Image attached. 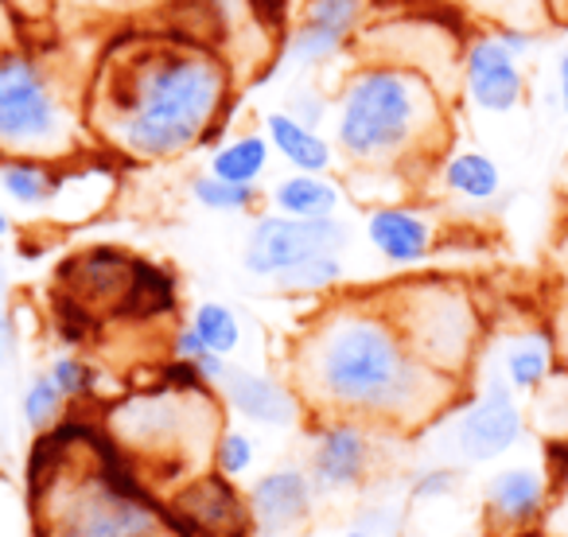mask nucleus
<instances>
[{
    "instance_id": "f257e3e1",
    "label": "nucleus",
    "mask_w": 568,
    "mask_h": 537,
    "mask_svg": "<svg viewBox=\"0 0 568 537\" xmlns=\"http://www.w3.org/2000/svg\"><path fill=\"white\" fill-rule=\"evenodd\" d=\"M316 417H355L413 433L459 397V382L433 371L382 301L327 304L301 332L288 378Z\"/></svg>"
},
{
    "instance_id": "f03ea898",
    "label": "nucleus",
    "mask_w": 568,
    "mask_h": 537,
    "mask_svg": "<svg viewBox=\"0 0 568 537\" xmlns=\"http://www.w3.org/2000/svg\"><path fill=\"white\" fill-rule=\"evenodd\" d=\"M94 133L133 160H172L214 141L226 105V67L203 43L136 40L94 87Z\"/></svg>"
},
{
    "instance_id": "7ed1b4c3",
    "label": "nucleus",
    "mask_w": 568,
    "mask_h": 537,
    "mask_svg": "<svg viewBox=\"0 0 568 537\" xmlns=\"http://www.w3.org/2000/svg\"><path fill=\"white\" fill-rule=\"evenodd\" d=\"M335 149L363 168L409 160L440 129V98L413 67L371 63L343 79L335 94Z\"/></svg>"
},
{
    "instance_id": "20e7f679",
    "label": "nucleus",
    "mask_w": 568,
    "mask_h": 537,
    "mask_svg": "<svg viewBox=\"0 0 568 537\" xmlns=\"http://www.w3.org/2000/svg\"><path fill=\"white\" fill-rule=\"evenodd\" d=\"M74 144V105L59 74L32 51L0 43V156L67 160Z\"/></svg>"
},
{
    "instance_id": "39448f33",
    "label": "nucleus",
    "mask_w": 568,
    "mask_h": 537,
    "mask_svg": "<svg viewBox=\"0 0 568 537\" xmlns=\"http://www.w3.org/2000/svg\"><path fill=\"white\" fill-rule=\"evenodd\" d=\"M382 304L397 320L409 347L433 371L464 382L483 340L479 308L464 288L448 285V281H413V285L394 288L389 301Z\"/></svg>"
},
{
    "instance_id": "423d86ee",
    "label": "nucleus",
    "mask_w": 568,
    "mask_h": 537,
    "mask_svg": "<svg viewBox=\"0 0 568 537\" xmlns=\"http://www.w3.org/2000/svg\"><path fill=\"white\" fill-rule=\"evenodd\" d=\"M43 537H164V514L113 475H51L40 490Z\"/></svg>"
},
{
    "instance_id": "0eeeda50",
    "label": "nucleus",
    "mask_w": 568,
    "mask_h": 537,
    "mask_svg": "<svg viewBox=\"0 0 568 537\" xmlns=\"http://www.w3.org/2000/svg\"><path fill=\"white\" fill-rule=\"evenodd\" d=\"M351 230L339 214L332 219H293V214H257L242 242V268L253 281L284 277L288 268L304 265L320 253H347Z\"/></svg>"
},
{
    "instance_id": "6e6552de",
    "label": "nucleus",
    "mask_w": 568,
    "mask_h": 537,
    "mask_svg": "<svg viewBox=\"0 0 568 537\" xmlns=\"http://www.w3.org/2000/svg\"><path fill=\"white\" fill-rule=\"evenodd\" d=\"M518 397V389H510V382L495 371L475 389V397L459 405V413L452 417V448L464 464H498L526 440L529 417Z\"/></svg>"
},
{
    "instance_id": "1a4fd4ad",
    "label": "nucleus",
    "mask_w": 568,
    "mask_h": 537,
    "mask_svg": "<svg viewBox=\"0 0 568 537\" xmlns=\"http://www.w3.org/2000/svg\"><path fill=\"white\" fill-rule=\"evenodd\" d=\"M374 464H378L374 425L355 417H316L308 425L304 467L320 498H343L363 490L374 475Z\"/></svg>"
},
{
    "instance_id": "9d476101",
    "label": "nucleus",
    "mask_w": 568,
    "mask_h": 537,
    "mask_svg": "<svg viewBox=\"0 0 568 537\" xmlns=\"http://www.w3.org/2000/svg\"><path fill=\"white\" fill-rule=\"evenodd\" d=\"M552 479L545 464H503L483 483V529L490 537H529L545 526Z\"/></svg>"
},
{
    "instance_id": "9b49d317",
    "label": "nucleus",
    "mask_w": 568,
    "mask_h": 537,
    "mask_svg": "<svg viewBox=\"0 0 568 537\" xmlns=\"http://www.w3.org/2000/svg\"><path fill=\"white\" fill-rule=\"evenodd\" d=\"M366 17V0H304L296 28L284 36L281 67L288 71H320L335 63L358 36Z\"/></svg>"
},
{
    "instance_id": "f8f14e48",
    "label": "nucleus",
    "mask_w": 568,
    "mask_h": 537,
    "mask_svg": "<svg viewBox=\"0 0 568 537\" xmlns=\"http://www.w3.org/2000/svg\"><path fill=\"white\" fill-rule=\"evenodd\" d=\"M245 506L257 537H293L316 518L320 490L304 464H276L245 487Z\"/></svg>"
},
{
    "instance_id": "ddd939ff",
    "label": "nucleus",
    "mask_w": 568,
    "mask_h": 537,
    "mask_svg": "<svg viewBox=\"0 0 568 537\" xmlns=\"http://www.w3.org/2000/svg\"><path fill=\"white\" fill-rule=\"evenodd\" d=\"M219 397L237 421L257 428H296L308 417V405L301 402L293 382L276 378L265 371H250V366H226L219 386Z\"/></svg>"
},
{
    "instance_id": "4468645a",
    "label": "nucleus",
    "mask_w": 568,
    "mask_h": 537,
    "mask_svg": "<svg viewBox=\"0 0 568 537\" xmlns=\"http://www.w3.org/2000/svg\"><path fill=\"white\" fill-rule=\"evenodd\" d=\"M464 94L483 113H514L526 105V71L490 32L464 51Z\"/></svg>"
},
{
    "instance_id": "2eb2a0df",
    "label": "nucleus",
    "mask_w": 568,
    "mask_h": 537,
    "mask_svg": "<svg viewBox=\"0 0 568 537\" xmlns=\"http://www.w3.org/2000/svg\"><path fill=\"white\" fill-rule=\"evenodd\" d=\"M363 234L371 250L394 268H417L433 257L436 226L425 211L409 203H382L366 211Z\"/></svg>"
},
{
    "instance_id": "dca6fc26",
    "label": "nucleus",
    "mask_w": 568,
    "mask_h": 537,
    "mask_svg": "<svg viewBox=\"0 0 568 537\" xmlns=\"http://www.w3.org/2000/svg\"><path fill=\"white\" fill-rule=\"evenodd\" d=\"M261 133L273 144V156H281L293 172H320L332 175L335 160H339V149L335 141H327L320 129L296 121L288 110H268L261 118Z\"/></svg>"
},
{
    "instance_id": "f3484780",
    "label": "nucleus",
    "mask_w": 568,
    "mask_h": 537,
    "mask_svg": "<svg viewBox=\"0 0 568 537\" xmlns=\"http://www.w3.org/2000/svg\"><path fill=\"white\" fill-rule=\"evenodd\" d=\"M67 168L63 160H40V156H0V191L4 199L24 211H43L59 203L67 191Z\"/></svg>"
},
{
    "instance_id": "a211bd4d",
    "label": "nucleus",
    "mask_w": 568,
    "mask_h": 537,
    "mask_svg": "<svg viewBox=\"0 0 568 537\" xmlns=\"http://www.w3.org/2000/svg\"><path fill=\"white\" fill-rule=\"evenodd\" d=\"M175 503L183 506L195 526L214 529V534H234V529H253L250 526V506H245V495L234 490V479L214 472L211 479H199L195 487L183 490Z\"/></svg>"
},
{
    "instance_id": "6ab92c4d",
    "label": "nucleus",
    "mask_w": 568,
    "mask_h": 537,
    "mask_svg": "<svg viewBox=\"0 0 568 537\" xmlns=\"http://www.w3.org/2000/svg\"><path fill=\"white\" fill-rule=\"evenodd\" d=\"M268 206H273L276 214H293V219H332L343 206V188L332 175L288 172L273 183Z\"/></svg>"
},
{
    "instance_id": "aec40b11",
    "label": "nucleus",
    "mask_w": 568,
    "mask_h": 537,
    "mask_svg": "<svg viewBox=\"0 0 568 537\" xmlns=\"http://www.w3.org/2000/svg\"><path fill=\"white\" fill-rule=\"evenodd\" d=\"M557 371V351H552V340L537 327L529 332H518L503 343L498 351V374L510 382V389L518 394H534V389L545 386V378Z\"/></svg>"
},
{
    "instance_id": "412c9836",
    "label": "nucleus",
    "mask_w": 568,
    "mask_h": 537,
    "mask_svg": "<svg viewBox=\"0 0 568 537\" xmlns=\"http://www.w3.org/2000/svg\"><path fill=\"white\" fill-rule=\"evenodd\" d=\"M440 180L448 195L464 199V203H490L503 191V172L483 149H459L444 160Z\"/></svg>"
},
{
    "instance_id": "4be33fe9",
    "label": "nucleus",
    "mask_w": 568,
    "mask_h": 537,
    "mask_svg": "<svg viewBox=\"0 0 568 537\" xmlns=\"http://www.w3.org/2000/svg\"><path fill=\"white\" fill-rule=\"evenodd\" d=\"M268 164H273V144H268L265 133H242L234 141L219 144L206 160V172H214L219 180L230 183H250L257 188L265 180Z\"/></svg>"
},
{
    "instance_id": "5701e85b",
    "label": "nucleus",
    "mask_w": 568,
    "mask_h": 537,
    "mask_svg": "<svg viewBox=\"0 0 568 537\" xmlns=\"http://www.w3.org/2000/svg\"><path fill=\"white\" fill-rule=\"evenodd\" d=\"M187 324L199 332L203 347L211 351V355H222V358L237 355V347H242V340H245L237 312L230 308V304H222V301H199L195 308H191Z\"/></svg>"
},
{
    "instance_id": "b1692460",
    "label": "nucleus",
    "mask_w": 568,
    "mask_h": 537,
    "mask_svg": "<svg viewBox=\"0 0 568 537\" xmlns=\"http://www.w3.org/2000/svg\"><path fill=\"white\" fill-rule=\"evenodd\" d=\"M347 277V265H343V253H320V257H308L304 265L288 268L284 277H276L273 285L281 293H293V296H324L332 288L343 285Z\"/></svg>"
},
{
    "instance_id": "393cba45",
    "label": "nucleus",
    "mask_w": 568,
    "mask_h": 537,
    "mask_svg": "<svg viewBox=\"0 0 568 537\" xmlns=\"http://www.w3.org/2000/svg\"><path fill=\"white\" fill-rule=\"evenodd\" d=\"M67 397L63 389L51 382L48 371H36L32 378H28L24 394H20V421H24L32 433H51V428L63 421V409H67Z\"/></svg>"
},
{
    "instance_id": "a878e982",
    "label": "nucleus",
    "mask_w": 568,
    "mask_h": 537,
    "mask_svg": "<svg viewBox=\"0 0 568 537\" xmlns=\"http://www.w3.org/2000/svg\"><path fill=\"white\" fill-rule=\"evenodd\" d=\"M187 191H191V199L211 214H250L261 199L257 188H250V183L219 180L214 172H199Z\"/></svg>"
},
{
    "instance_id": "bb28decb",
    "label": "nucleus",
    "mask_w": 568,
    "mask_h": 537,
    "mask_svg": "<svg viewBox=\"0 0 568 537\" xmlns=\"http://www.w3.org/2000/svg\"><path fill=\"white\" fill-rule=\"evenodd\" d=\"M211 464L219 475L226 479H245L257 464V440H253L245 428H222L214 436V448H211Z\"/></svg>"
},
{
    "instance_id": "cd10ccee",
    "label": "nucleus",
    "mask_w": 568,
    "mask_h": 537,
    "mask_svg": "<svg viewBox=\"0 0 568 537\" xmlns=\"http://www.w3.org/2000/svg\"><path fill=\"white\" fill-rule=\"evenodd\" d=\"M467 9H475L483 20L495 24H521L545 32V20H549V0H464Z\"/></svg>"
},
{
    "instance_id": "c85d7f7f",
    "label": "nucleus",
    "mask_w": 568,
    "mask_h": 537,
    "mask_svg": "<svg viewBox=\"0 0 568 537\" xmlns=\"http://www.w3.org/2000/svg\"><path fill=\"white\" fill-rule=\"evenodd\" d=\"M48 374H51V382L63 389V397L71 405L90 402V397L98 394V371L82 355H74V351H59L48 363Z\"/></svg>"
},
{
    "instance_id": "c756f323",
    "label": "nucleus",
    "mask_w": 568,
    "mask_h": 537,
    "mask_svg": "<svg viewBox=\"0 0 568 537\" xmlns=\"http://www.w3.org/2000/svg\"><path fill=\"white\" fill-rule=\"evenodd\" d=\"M459 490V472L448 464H436V467H425V472L413 475L409 483V495L417 503H436V498H452Z\"/></svg>"
},
{
    "instance_id": "7c9ffc66",
    "label": "nucleus",
    "mask_w": 568,
    "mask_h": 537,
    "mask_svg": "<svg viewBox=\"0 0 568 537\" xmlns=\"http://www.w3.org/2000/svg\"><path fill=\"white\" fill-rule=\"evenodd\" d=\"M20 351V332H17V316H12V301H9V273L0 268V366L17 363Z\"/></svg>"
},
{
    "instance_id": "2f4dec72",
    "label": "nucleus",
    "mask_w": 568,
    "mask_h": 537,
    "mask_svg": "<svg viewBox=\"0 0 568 537\" xmlns=\"http://www.w3.org/2000/svg\"><path fill=\"white\" fill-rule=\"evenodd\" d=\"M332 110H335V105L327 102V98L312 94V90H301V94L293 98V105H288V113H293L296 121H304V125H312V129L324 125V118H327Z\"/></svg>"
},
{
    "instance_id": "473e14b6",
    "label": "nucleus",
    "mask_w": 568,
    "mask_h": 537,
    "mask_svg": "<svg viewBox=\"0 0 568 537\" xmlns=\"http://www.w3.org/2000/svg\"><path fill=\"white\" fill-rule=\"evenodd\" d=\"M541 529L549 537H568V475L552 487V506H549V518H545Z\"/></svg>"
},
{
    "instance_id": "72a5a7b5",
    "label": "nucleus",
    "mask_w": 568,
    "mask_h": 537,
    "mask_svg": "<svg viewBox=\"0 0 568 537\" xmlns=\"http://www.w3.org/2000/svg\"><path fill=\"white\" fill-rule=\"evenodd\" d=\"M206 355L203 340H199V332L191 324H183L180 332L172 335V358H180V363H199V358Z\"/></svg>"
},
{
    "instance_id": "f704fd0d",
    "label": "nucleus",
    "mask_w": 568,
    "mask_h": 537,
    "mask_svg": "<svg viewBox=\"0 0 568 537\" xmlns=\"http://www.w3.org/2000/svg\"><path fill=\"white\" fill-rule=\"evenodd\" d=\"M557 102H560V113L568 118V48L557 55Z\"/></svg>"
},
{
    "instance_id": "c9c22d12",
    "label": "nucleus",
    "mask_w": 568,
    "mask_h": 537,
    "mask_svg": "<svg viewBox=\"0 0 568 537\" xmlns=\"http://www.w3.org/2000/svg\"><path fill=\"white\" fill-rule=\"evenodd\" d=\"M9 234H12V214L4 211V203H0V242H4Z\"/></svg>"
},
{
    "instance_id": "e433bc0d",
    "label": "nucleus",
    "mask_w": 568,
    "mask_h": 537,
    "mask_svg": "<svg viewBox=\"0 0 568 537\" xmlns=\"http://www.w3.org/2000/svg\"><path fill=\"white\" fill-rule=\"evenodd\" d=\"M339 537H382V534H374L371 526H351L347 534H339Z\"/></svg>"
},
{
    "instance_id": "4c0bfd02",
    "label": "nucleus",
    "mask_w": 568,
    "mask_h": 537,
    "mask_svg": "<svg viewBox=\"0 0 568 537\" xmlns=\"http://www.w3.org/2000/svg\"><path fill=\"white\" fill-rule=\"evenodd\" d=\"M464 537H490L487 529H475V534H464Z\"/></svg>"
}]
</instances>
